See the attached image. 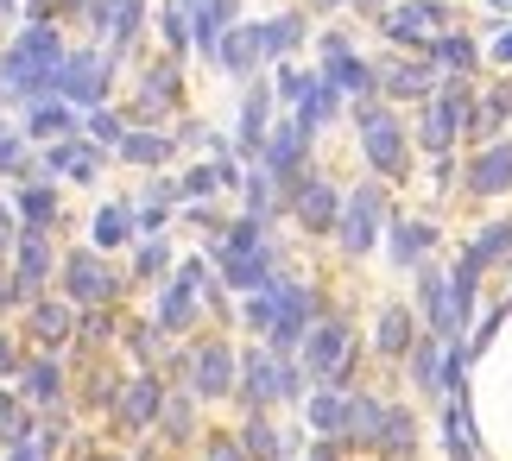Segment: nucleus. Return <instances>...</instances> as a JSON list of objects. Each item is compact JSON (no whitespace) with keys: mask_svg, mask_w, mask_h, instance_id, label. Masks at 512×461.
<instances>
[]
</instances>
